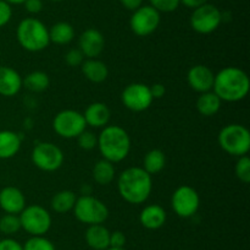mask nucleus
Masks as SVG:
<instances>
[{"instance_id":"1","label":"nucleus","mask_w":250,"mask_h":250,"mask_svg":"<svg viewBox=\"0 0 250 250\" xmlns=\"http://www.w3.org/2000/svg\"><path fill=\"white\" fill-rule=\"evenodd\" d=\"M117 190L126 202L141 205L150 198L153 178L142 167H129L120 173Z\"/></svg>"},{"instance_id":"2","label":"nucleus","mask_w":250,"mask_h":250,"mask_svg":"<svg viewBox=\"0 0 250 250\" xmlns=\"http://www.w3.org/2000/svg\"><path fill=\"white\" fill-rule=\"evenodd\" d=\"M249 90V76L243 69L226 66L215 74L212 91L222 102H239L248 96Z\"/></svg>"},{"instance_id":"3","label":"nucleus","mask_w":250,"mask_h":250,"mask_svg":"<svg viewBox=\"0 0 250 250\" xmlns=\"http://www.w3.org/2000/svg\"><path fill=\"white\" fill-rule=\"evenodd\" d=\"M131 137L120 125H106L98 135V150L104 159L119 163L131 152Z\"/></svg>"},{"instance_id":"4","label":"nucleus","mask_w":250,"mask_h":250,"mask_svg":"<svg viewBox=\"0 0 250 250\" xmlns=\"http://www.w3.org/2000/svg\"><path fill=\"white\" fill-rule=\"evenodd\" d=\"M16 38L20 46L27 51L38 53L50 44L49 28L36 17H26L16 28Z\"/></svg>"},{"instance_id":"5","label":"nucleus","mask_w":250,"mask_h":250,"mask_svg":"<svg viewBox=\"0 0 250 250\" xmlns=\"http://www.w3.org/2000/svg\"><path fill=\"white\" fill-rule=\"evenodd\" d=\"M220 147L233 157L248 154L250 150V132L248 127L241 124L225 125L217 136Z\"/></svg>"},{"instance_id":"6","label":"nucleus","mask_w":250,"mask_h":250,"mask_svg":"<svg viewBox=\"0 0 250 250\" xmlns=\"http://www.w3.org/2000/svg\"><path fill=\"white\" fill-rule=\"evenodd\" d=\"M73 215L87 225H104L109 217V208L100 199L93 195H81L73 206Z\"/></svg>"},{"instance_id":"7","label":"nucleus","mask_w":250,"mask_h":250,"mask_svg":"<svg viewBox=\"0 0 250 250\" xmlns=\"http://www.w3.org/2000/svg\"><path fill=\"white\" fill-rule=\"evenodd\" d=\"M21 229L32 237L44 235L51 227V216L45 207L41 205H28L20 213Z\"/></svg>"},{"instance_id":"8","label":"nucleus","mask_w":250,"mask_h":250,"mask_svg":"<svg viewBox=\"0 0 250 250\" xmlns=\"http://www.w3.org/2000/svg\"><path fill=\"white\" fill-rule=\"evenodd\" d=\"M32 163L43 172H55L63 164L62 150L53 142H38L31 153Z\"/></svg>"},{"instance_id":"9","label":"nucleus","mask_w":250,"mask_h":250,"mask_svg":"<svg viewBox=\"0 0 250 250\" xmlns=\"http://www.w3.org/2000/svg\"><path fill=\"white\" fill-rule=\"evenodd\" d=\"M53 129L62 139H76L87 129V124L81 112L75 109H63L54 117Z\"/></svg>"},{"instance_id":"10","label":"nucleus","mask_w":250,"mask_h":250,"mask_svg":"<svg viewBox=\"0 0 250 250\" xmlns=\"http://www.w3.org/2000/svg\"><path fill=\"white\" fill-rule=\"evenodd\" d=\"M224 21V15L219 7L207 4L193 9L190 15V27L199 34H209L216 31Z\"/></svg>"},{"instance_id":"11","label":"nucleus","mask_w":250,"mask_h":250,"mask_svg":"<svg viewBox=\"0 0 250 250\" xmlns=\"http://www.w3.org/2000/svg\"><path fill=\"white\" fill-rule=\"evenodd\" d=\"M171 207L178 217H193L200 207L199 194L189 185L178 186L171 196Z\"/></svg>"},{"instance_id":"12","label":"nucleus","mask_w":250,"mask_h":250,"mask_svg":"<svg viewBox=\"0 0 250 250\" xmlns=\"http://www.w3.org/2000/svg\"><path fill=\"white\" fill-rule=\"evenodd\" d=\"M161 22V15L150 5H142L136 9L129 19V27L138 37H148L158 29Z\"/></svg>"},{"instance_id":"13","label":"nucleus","mask_w":250,"mask_h":250,"mask_svg":"<svg viewBox=\"0 0 250 250\" xmlns=\"http://www.w3.org/2000/svg\"><path fill=\"white\" fill-rule=\"evenodd\" d=\"M121 100L127 109L132 112H144L153 104V96L148 85L133 82L127 85L121 93Z\"/></svg>"},{"instance_id":"14","label":"nucleus","mask_w":250,"mask_h":250,"mask_svg":"<svg viewBox=\"0 0 250 250\" xmlns=\"http://www.w3.org/2000/svg\"><path fill=\"white\" fill-rule=\"evenodd\" d=\"M78 48L85 59H95L102 55L105 49V38L97 28H87L78 38Z\"/></svg>"},{"instance_id":"15","label":"nucleus","mask_w":250,"mask_h":250,"mask_svg":"<svg viewBox=\"0 0 250 250\" xmlns=\"http://www.w3.org/2000/svg\"><path fill=\"white\" fill-rule=\"evenodd\" d=\"M215 74L209 66L198 65L192 66L187 73V82L193 91L198 93H204L212 91Z\"/></svg>"},{"instance_id":"16","label":"nucleus","mask_w":250,"mask_h":250,"mask_svg":"<svg viewBox=\"0 0 250 250\" xmlns=\"http://www.w3.org/2000/svg\"><path fill=\"white\" fill-rule=\"evenodd\" d=\"M26 206V196L19 188L9 185L0 190V208L5 213L20 215Z\"/></svg>"},{"instance_id":"17","label":"nucleus","mask_w":250,"mask_h":250,"mask_svg":"<svg viewBox=\"0 0 250 250\" xmlns=\"http://www.w3.org/2000/svg\"><path fill=\"white\" fill-rule=\"evenodd\" d=\"M82 114L84 117L87 126L94 127V129H103L109 125L110 118H111L110 108L104 102L90 103Z\"/></svg>"},{"instance_id":"18","label":"nucleus","mask_w":250,"mask_h":250,"mask_svg":"<svg viewBox=\"0 0 250 250\" xmlns=\"http://www.w3.org/2000/svg\"><path fill=\"white\" fill-rule=\"evenodd\" d=\"M22 88V76L11 66H0V96L14 97Z\"/></svg>"},{"instance_id":"19","label":"nucleus","mask_w":250,"mask_h":250,"mask_svg":"<svg viewBox=\"0 0 250 250\" xmlns=\"http://www.w3.org/2000/svg\"><path fill=\"white\" fill-rule=\"evenodd\" d=\"M167 220V213L163 206L158 203H151L146 206L139 213V222L144 228L150 230L159 229L163 227Z\"/></svg>"},{"instance_id":"20","label":"nucleus","mask_w":250,"mask_h":250,"mask_svg":"<svg viewBox=\"0 0 250 250\" xmlns=\"http://www.w3.org/2000/svg\"><path fill=\"white\" fill-rule=\"evenodd\" d=\"M84 239L93 250H106L110 248V230L104 225H88Z\"/></svg>"},{"instance_id":"21","label":"nucleus","mask_w":250,"mask_h":250,"mask_svg":"<svg viewBox=\"0 0 250 250\" xmlns=\"http://www.w3.org/2000/svg\"><path fill=\"white\" fill-rule=\"evenodd\" d=\"M21 145V134L12 130H0V159H10L16 156Z\"/></svg>"},{"instance_id":"22","label":"nucleus","mask_w":250,"mask_h":250,"mask_svg":"<svg viewBox=\"0 0 250 250\" xmlns=\"http://www.w3.org/2000/svg\"><path fill=\"white\" fill-rule=\"evenodd\" d=\"M81 70L84 77L93 83H102L109 76V68L104 61L95 59H84L81 65Z\"/></svg>"},{"instance_id":"23","label":"nucleus","mask_w":250,"mask_h":250,"mask_svg":"<svg viewBox=\"0 0 250 250\" xmlns=\"http://www.w3.org/2000/svg\"><path fill=\"white\" fill-rule=\"evenodd\" d=\"M197 110L203 117H214L221 109L222 100L216 96L214 91L199 93L197 100Z\"/></svg>"},{"instance_id":"24","label":"nucleus","mask_w":250,"mask_h":250,"mask_svg":"<svg viewBox=\"0 0 250 250\" xmlns=\"http://www.w3.org/2000/svg\"><path fill=\"white\" fill-rule=\"evenodd\" d=\"M75 38V28L71 24L65 21H60L53 25L49 29V39L50 43H55L58 46H66L70 44Z\"/></svg>"},{"instance_id":"25","label":"nucleus","mask_w":250,"mask_h":250,"mask_svg":"<svg viewBox=\"0 0 250 250\" xmlns=\"http://www.w3.org/2000/svg\"><path fill=\"white\" fill-rule=\"evenodd\" d=\"M93 179L99 185H109L114 181L115 175H116V169H115L114 163H111L107 159H99L94 164L92 171Z\"/></svg>"},{"instance_id":"26","label":"nucleus","mask_w":250,"mask_h":250,"mask_svg":"<svg viewBox=\"0 0 250 250\" xmlns=\"http://www.w3.org/2000/svg\"><path fill=\"white\" fill-rule=\"evenodd\" d=\"M77 196L72 190H60L54 194L50 200L51 210L56 213H67L73 210Z\"/></svg>"},{"instance_id":"27","label":"nucleus","mask_w":250,"mask_h":250,"mask_svg":"<svg viewBox=\"0 0 250 250\" xmlns=\"http://www.w3.org/2000/svg\"><path fill=\"white\" fill-rule=\"evenodd\" d=\"M50 86V77L46 73L36 70L29 73L24 78H22V87H26L29 92L41 93L46 91Z\"/></svg>"},{"instance_id":"28","label":"nucleus","mask_w":250,"mask_h":250,"mask_svg":"<svg viewBox=\"0 0 250 250\" xmlns=\"http://www.w3.org/2000/svg\"><path fill=\"white\" fill-rule=\"evenodd\" d=\"M166 166V156L164 151L159 149H153L146 153L143 158V167L142 168L150 174L151 176L154 174H158L165 168Z\"/></svg>"},{"instance_id":"29","label":"nucleus","mask_w":250,"mask_h":250,"mask_svg":"<svg viewBox=\"0 0 250 250\" xmlns=\"http://www.w3.org/2000/svg\"><path fill=\"white\" fill-rule=\"evenodd\" d=\"M21 229V221L19 215L5 213L0 218V232L5 235H12Z\"/></svg>"},{"instance_id":"30","label":"nucleus","mask_w":250,"mask_h":250,"mask_svg":"<svg viewBox=\"0 0 250 250\" xmlns=\"http://www.w3.org/2000/svg\"><path fill=\"white\" fill-rule=\"evenodd\" d=\"M23 250H55V245L44 235H34L26 240Z\"/></svg>"},{"instance_id":"31","label":"nucleus","mask_w":250,"mask_h":250,"mask_svg":"<svg viewBox=\"0 0 250 250\" xmlns=\"http://www.w3.org/2000/svg\"><path fill=\"white\" fill-rule=\"evenodd\" d=\"M234 173H236V176L238 178V180H241L242 183H250V158L248 157V154L238 157L236 167H234Z\"/></svg>"},{"instance_id":"32","label":"nucleus","mask_w":250,"mask_h":250,"mask_svg":"<svg viewBox=\"0 0 250 250\" xmlns=\"http://www.w3.org/2000/svg\"><path fill=\"white\" fill-rule=\"evenodd\" d=\"M76 139H77V144L80 149L84 150V151H90V150H94L98 146V135H95L94 132L89 131L87 129L81 132Z\"/></svg>"},{"instance_id":"33","label":"nucleus","mask_w":250,"mask_h":250,"mask_svg":"<svg viewBox=\"0 0 250 250\" xmlns=\"http://www.w3.org/2000/svg\"><path fill=\"white\" fill-rule=\"evenodd\" d=\"M150 6L159 12H173L181 5V0H149Z\"/></svg>"},{"instance_id":"34","label":"nucleus","mask_w":250,"mask_h":250,"mask_svg":"<svg viewBox=\"0 0 250 250\" xmlns=\"http://www.w3.org/2000/svg\"><path fill=\"white\" fill-rule=\"evenodd\" d=\"M84 59V55H83L82 51L80 50V48H71L70 50H67V53L65 54L66 64H67L68 66H72V68H77V66L82 65Z\"/></svg>"},{"instance_id":"35","label":"nucleus","mask_w":250,"mask_h":250,"mask_svg":"<svg viewBox=\"0 0 250 250\" xmlns=\"http://www.w3.org/2000/svg\"><path fill=\"white\" fill-rule=\"evenodd\" d=\"M12 17L11 5L7 4L4 0H0V28L6 26Z\"/></svg>"},{"instance_id":"36","label":"nucleus","mask_w":250,"mask_h":250,"mask_svg":"<svg viewBox=\"0 0 250 250\" xmlns=\"http://www.w3.org/2000/svg\"><path fill=\"white\" fill-rule=\"evenodd\" d=\"M126 237L120 230L110 232V248H125Z\"/></svg>"},{"instance_id":"37","label":"nucleus","mask_w":250,"mask_h":250,"mask_svg":"<svg viewBox=\"0 0 250 250\" xmlns=\"http://www.w3.org/2000/svg\"><path fill=\"white\" fill-rule=\"evenodd\" d=\"M23 5L26 11L31 15H37L43 10V0H26Z\"/></svg>"},{"instance_id":"38","label":"nucleus","mask_w":250,"mask_h":250,"mask_svg":"<svg viewBox=\"0 0 250 250\" xmlns=\"http://www.w3.org/2000/svg\"><path fill=\"white\" fill-rule=\"evenodd\" d=\"M0 250H23V245L12 238H4L0 240Z\"/></svg>"},{"instance_id":"39","label":"nucleus","mask_w":250,"mask_h":250,"mask_svg":"<svg viewBox=\"0 0 250 250\" xmlns=\"http://www.w3.org/2000/svg\"><path fill=\"white\" fill-rule=\"evenodd\" d=\"M149 88H150V93L154 100H160L166 93V87L160 82L153 83L151 86H149Z\"/></svg>"},{"instance_id":"40","label":"nucleus","mask_w":250,"mask_h":250,"mask_svg":"<svg viewBox=\"0 0 250 250\" xmlns=\"http://www.w3.org/2000/svg\"><path fill=\"white\" fill-rule=\"evenodd\" d=\"M120 2L122 4V6L131 11H134L143 5V0H120Z\"/></svg>"},{"instance_id":"41","label":"nucleus","mask_w":250,"mask_h":250,"mask_svg":"<svg viewBox=\"0 0 250 250\" xmlns=\"http://www.w3.org/2000/svg\"><path fill=\"white\" fill-rule=\"evenodd\" d=\"M207 2H209V0H181V4L189 7V9H195V7L202 6V5L207 4Z\"/></svg>"},{"instance_id":"42","label":"nucleus","mask_w":250,"mask_h":250,"mask_svg":"<svg viewBox=\"0 0 250 250\" xmlns=\"http://www.w3.org/2000/svg\"><path fill=\"white\" fill-rule=\"evenodd\" d=\"M4 1H6L7 4H10V5H21V4H23L26 0H4Z\"/></svg>"},{"instance_id":"43","label":"nucleus","mask_w":250,"mask_h":250,"mask_svg":"<svg viewBox=\"0 0 250 250\" xmlns=\"http://www.w3.org/2000/svg\"><path fill=\"white\" fill-rule=\"evenodd\" d=\"M106 250H127L125 248H107Z\"/></svg>"},{"instance_id":"44","label":"nucleus","mask_w":250,"mask_h":250,"mask_svg":"<svg viewBox=\"0 0 250 250\" xmlns=\"http://www.w3.org/2000/svg\"><path fill=\"white\" fill-rule=\"evenodd\" d=\"M50 1H53V2H61V1H62V0H50Z\"/></svg>"},{"instance_id":"45","label":"nucleus","mask_w":250,"mask_h":250,"mask_svg":"<svg viewBox=\"0 0 250 250\" xmlns=\"http://www.w3.org/2000/svg\"><path fill=\"white\" fill-rule=\"evenodd\" d=\"M0 54H1V53H0Z\"/></svg>"}]
</instances>
